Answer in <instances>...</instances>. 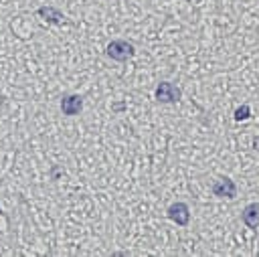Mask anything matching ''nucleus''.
<instances>
[{"mask_svg": "<svg viewBox=\"0 0 259 257\" xmlns=\"http://www.w3.org/2000/svg\"><path fill=\"white\" fill-rule=\"evenodd\" d=\"M243 221H245L249 227H253V229L259 225V204H257V202H251V204L245 206V210H243Z\"/></svg>", "mask_w": 259, "mask_h": 257, "instance_id": "nucleus-1", "label": "nucleus"}, {"mask_svg": "<svg viewBox=\"0 0 259 257\" xmlns=\"http://www.w3.org/2000/svg\"><path fill=\"white\" fill-rule=\"evenodd\" d=\"M214 192H217L219 196L233 198V196H235V192H237V188H235V184H233L229 178H221V180H219V184H214Z\"/></svg>", "mask_w": 259, "mask_h": 257, "instance_id": "nucleus-2", "label": "nucleus"}, {"mask_svg": "<svg viewBox=\"0 0 259 257\" xmlns=\"http://www.w3.org/2000/svg\"><path fill=\"white\" fill-rule=\"evenodd\" d=\"M247 117H249V107L247 105H243L235 111V119H247Z\"/></svg>", "mask_w": 259, "mask_h": 257, "instance_id": "nucleus-3", "label": "nucleus"}]
</instances>
